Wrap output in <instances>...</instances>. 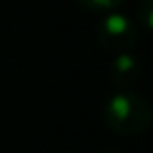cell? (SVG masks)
Instances as JSON below:
<instances>
[{
    "label": "cell",
    "mask_w": 153,
    "mask_h": 153,
    "mask_svg": "<svg viewBox=\"0 0 153 153\" xmlns=\"http://www.w3.org/2000/svg\"><path fill=\"white\" fill-rule=\"evenodd\" d=\"M103 118L108 130L120 136H138L149 128L151 107L142 95L134 91H118L107 99Z\"/></svg>",
    "instance_id": "6da1fadb"
},
{
    "label": "cell",
    "mask_w": 153,
    "mask_h": 153,
    "mask_svg": "<svg viewBox=\"0 0 153 153\" xmlns=\"http://www.w3.org/2000/svg\"><path fill=\"white\" fill-rule=\"evenodd\" d=\"M97 39L103 49L120 54V52H128L136 45L138 29L128 16L112 12L101 19L97 27Z\"/></svg>",
    "instance_id": "7a4b0ae2"
},
{
    "label": "cell",
    "mask_w": 153,
    "mask_h": 153,
    "mask_svg": "<svg viewBox=\"0 0 153 153\" xmlns=\"http://www.w3.org/2000/svg\"><path fill=\"white\" fill-rule=\"evenodd\" d=\"M108 76H111V83L118 87L120 91H126L134 83H138L140 76H142V64L130 52H120L112 58L111 68H108Z\"/></svg>",
    "instance_id": "3957f363"
},
{
    "label": "cell",
    "mask_w": 153,
    "mask_h": 153,
    "mask_svg": "<svg viewBox=\"0 0 153 153\" xmlns=\"http://www.w3.org/2000/svg\"><path fill=\"white\" fill-rule=\"evenodd\" d=\"M138 22L146 31L151 29L153 22V0H140L138 4Z\"/></svg>",
    "instance_id": "277c9868"
},
{
    "label": "cell",
    "mask_w": 153,
    "mask_h": 153,
    "mask_svg": "<svg viewBox=\"0 0 153 153\" xmlns=\"http://www.w3.org/2000/svg\"><path fill=\"white\" fill-rule=\"evenodd\" d=\"M79 6L87 8V10H95V12H105V10H114L116 6L124 2V0H76Z\"/></svg>",
    "instance_id": "5b68a950"
},
{
    "label": "cell",
    "mask_w": 153,
    "mask_h": 153,
    "mask_svg": "<svg viewBox=\"0 0 153 153\" xmlns=\"http://www.w3.org/2000/svg\"><path fill=\"white\" fill-rule=\"evenodd\" d=\"M105 153H118V151H105Z\"/></svg>",
    "instance_id": "8992f818"
}]
</instances>
